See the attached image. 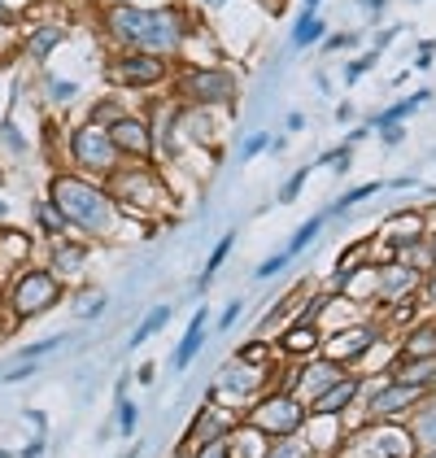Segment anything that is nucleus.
<instances>
[{"mask_svg":"<svg viewBox=\"0 0 436 458\" xmlns=\"http://www.w3.org/2000/svg\"><path fill=\"white\" fill-rule=\"evenodd\" d=\"M48 201L62 210L71 232H79L83 241H109L122 223V210L113 206L105 183L79 175V171H53L48 175Z\"/></svg>","mask_w":436,"mask_h":458,"instance_id":"nucleus-1","label":"nucleus"},{"mask_svg":"<svg viewBox=\"0 0 436 458\" xmlns=\"http://www.w3.org/2000/svg\"><path fill=\"white\" fill-rule=\"evenodd\" d=\"M109 36L118 44H131L136 53L171 57L188 39V18L175 9H136V4H113L105 13Z\"/></svg>","mask_w":436,"mask_h":458,"instance_id":"nucleus-2","label":"nucleus"},{"mask_svg":"<svg viewBox=\"0 0 436 458\" xmlns=\"http://www.w3.org/2000/svg\"><path fill=\"white\" fill-rule=\"evenodd\" d=\"M113 206L131 218H157L175 201V192L166 188L162 171H153V162H122L113 175L105 179Z\"/></svg>","mask_w":436,"mask_h":458,"instance_id":"nucleus-3","label":"nucleus"},{"mask_svg":"<svg viewBox=\"0 0 436 458\" xmlns=\"http://www.w3.org/2000/svg\"><path fill=\"white\" fill-rule=\"evenodd\" d=\"M62 293H66V284L57 280L48 267H22L0 288V310H4L9 323H27V318L48 315L62 301Z\"/></svg>","mask_w":436,"mask_h":458,"instance_id":"nucleus-4","label":"nucleus"},{"mask_svg":"<svg viewBox=\"0 0 436 458\" xmlns=\"http://www.w3.org/2000/svg\"><path fill=\"white\" fill-rule=\"evenodd\" d=\"M306 402L297 397V393H284V388H266V393H257L254 402L245 406V415L240 423H249L254 432H262L266 441H280V437H297L301 432V423H306Z\"/></svg>","mask_w":436,"mask_h":458,"instance_id":"nucleus-5","label":"nucleus"},{"mask_svg":"<svg viewBox=\"0 0 436 458\" xmlns=\"http://www.w3.org/2000/svg\"><path fill=\"white\" fill-rule=\"evenodd\" d=\"M66 162H71V171H79V175H88V179H101V183L122 166L109 131L105 127H92V123L71 127V136H66Z\"/></svg>","mask_w":436,"mask_h":458,"instance_id":"nucleus-6","label":"nucleus"},{"mask_svg":"<svg viewBox=\"0 0 436 458\" xmlns=\"http://www.w3.org/2000/svg\"><path fill=\"white\" fill-rule=\"evenodd\" d=\"M175 88H180V101L192 109H218L236 101V74L231 71H183Z\"/></svg>","mask_w":436,"mask_h":458,"instance_id":"nucleus-7","label":"nucleus"},{"mask_svg":"<svg viewBox=\"0 0 436 458\" xmlns=\"http://www.w3.org/2000/svg\"><path fill=\"white\" fill-rule=\"evenodd\" d=\"M384 332H380V323L375 318H358V323H345V327H331V332H323V358H331V362H340V367H358L363 362V353L380 341Z\"/></svg>","mask_w":436,"mask_h":458,"instance_id":"nucleus-8","label":"nucleus"},{"mask_svg":"<svg viewBox=\"0 0 436 458\" xmlns=\"http://www.w3.org/2000/svg\"><path fill=\"white\" fill-rule=\"evenodd\" d=\"M236 428H240V415H236V411H227V406H218V388L210 385L205 388V402L197 406V415H192L188 428H183V445L180 450L201 445V441H218V437H231Z\"/></svg>","mask_w":436,"mask_h":458,"instance_id":"nucleus-9","label":"nucleus"},{"mask_svg":"<svg viewBox=\"0 0 436 458\" xmlns=\"http://www.w3.org/2000/svg\"><path fill=\"white\" fill-rule=\"evenodd\" d=\"M271 376H275V367H254V362H240L236 353L218 367V380L214 388L222 393V397H236V402H254L257 393H266L271 388Z\"/></svg>","mask_w":436,"mask_h":458,"instance_id":"nucleus-10","label":"nucleus"},{"mask_svg":"<svg viewBox=\"0 0 436 458\" xmlns=\"http://www.w3.org/2000/svg\"><path fill=\"white\" fill-rule=\"evenodd\" d=\"M113 148H118V157H131V162H153V153H157V131H153V123L140 118V114H122L118 123H109L105 127Z\"/></svg>","mask_w":436,"mask_h":458,"instance_id":"nucleus-11","label":"nucleus"},{"mask_svg":"<svg viewBox=\"0 0 436 458\" xmlns=\"http://www.w3.org/2000/svg\"><path fill=\"white\" fill-rule=\"evenodd\" d=\"M109 83L118 88H153L166 79V57H153V53H127L118 62H109Z\"/></svg>","mask_w":436,"mask_h":458,"instance_id":"nucleus-12","label":"nucleus"},{"mask_svg":"<svg viewBox=\"0 0 436 458\" xmlns=\"http://www.w3.org/2000/svg\"><path fill=\"white\" fill-rule=\"evenodd\" d=\"M363 393H366V380L349 371V376H340L336 385H327L319 397H310L306 411H310V415H340V420H345V415L363 402Z\"/></svg>","mask_w":436,"mask_h":458,"instance_id":"nucleus-13","label":"nucleus"},{"mask_svg":"<svg viewBox=\"0 0 436 458\" xmlns=\"http://www.w3.org/2000/svg\"><path fill=\"white\" fill-rule=\"evenodd\" d=\"M419 284L423 276L419 271H410L406 262H384V267H375V306H393V301H410L415 293H419Z\"/></svg>","mask_w":436,"mask_h":458,"instance_id":"nucleus-14","label":"nucleus"},{"mask_svg":"<svg viewBox=\"0 0 436 458\" xmlns=\"http://www.w3.org/2000/svg\"><path fill=\"white\" fill-rule=\"evenodd\" d=\"M88 262H92V241H83V236H79V241H71V236L48 241V271L62 284L74 280V276H83Z\"/></svg>","mask_w":436,"mask_h":458,"instance_id":"nucleus-15","label":"nucleus"},{"mask_svg":"<svg viewBox=\"0 0 436 458\" xmlns=\"http://www.w3.org/2000/svg\"><path fill=\"white\" fill-rule=\"evenodd\" d=\"M275 341V353L280 358H297V362H306V358H314V353L323 350V327H314V323H284L280 327V336H271Z\"/></svg>","mask_w":436,"mask_h":458,"instance_id":"nucleus-16","label":"nucleus"},{"mask_svg":"<svg viewBox=\"0 0 436 458\" xmlns=\"http://www.w3.org/2000/svg\"><path fill=\"white\" fill-rule=\"evenodd\" d=\"M345 420L340 415H306L301 423V441L314 450V458H331L340 450V441H345Z\"/></svg>","mask_w":436,"mask_h":458,"instance_id":"nucleus-17","label":"nucleus"},{"mask_svg":"<svg viewBox=\"0 0 436 458\" xmlns=\"http://www.w3.org/2000/svg\"><path fill=\"white\" fill-rule=\"evenodd\" d=\"M340 376H349V367H340V362H331V358H323V353H314V358H306L301 362V371H297V397L301 402H310V397H319L327 385H336Z\"/></svg>","mask_w":436,"mask_h":458,"instance_id":"nucleus-18","label":"nucleus"},{"mask_svg":"<svg viewBox=\"0 0 436 458\" xmlns=\"http://www.w3.org/2000/svg\"><path fill=\"white\" fill-rule=\"evenodd\" d=\"M423 232H428V227H423V210H398V214L384 218V227H380V245L398 258V249L423 241Z\"/></svg>","mask_w":436,"mask_h":458,"instance_id":"nucleus-19","label":"nucleus"},{"mask_svg":"<svg viewBox=\"0 0 436 458\" xmlns=\"http://www.w3.org/2000/svg\"><path fill=\"white\" fill-rule=\"evenodd\" d=\"M205 332H210V306L201 301L197 315H192V323H188V332L180 336L175 353H171V367H175V371H188V367H192V358H197L201 345H205Z\"/></svg>","mask_w":436,"mask_h":458,"instance_id":"nucleus-20","label":"nucleus"},{"mask_svg":"<svg viewBox=\"0 0 436 458\" xmlns=\"http://www.w3.org/2000/svg\"><path fill=\"white\" fill-rule=\"evenodd\" d=\"M398 358H436V318H419L398 332Z\"/></svg>","mask_w":436,"mask_h":458,"instance_id":"nucleus-21","label":"nucleus"},{"mask_svg":"<svg viewBox=\"0 0 436 458\" xmlns=\"http://www.w3.org/2000/svg\"><path fill=\"white\" fill-rule=\"evenodd\" d=\"M389 380L432 393L436 388V358H398V362L389 367Z\"/></svg>","mask_w":436,"mask_h":458,"instance_id":"nucleus-22","label":"nucleus"},{"mask_svg":"<svg viewBox=\"0 0 436 458\" xmlns=\"http://www.w3.org/2000/svg\"><path fill=\"white\" fill-rule=\"evenodd\" d=\"M406 428H410V437H415L419 454H423V450H436V397H423V402L410 411Z\"/></svg>","mask_w":436,"mask_h":458,"instance_id":"nucleus-23","label":"nucleus"},{"mask_svg":"<svg viewBox=\"0 0 436 458\" xmlns=\"http://www.w3.org/2000/svg\"><path fill=\"white\" fill-rule=\"evenodd\" d=\"M31 218H36V232H44V241L71 236V223L62 218V210H57L48 197H36V201H31Z\"/></svg>","mask_w":436,"mask_h":458,"instance_id":"nucleus-24","label":"nucleus"},{"mask_svg":"<svg viewBox=\"0 0 436 458\" xmlns=\"http://www.w3.org/2000/svg\"><path fill=\"white\" fill-rule=\"evenodd\" d=\"M171 315H175V306H171V301H157V306H153V310H148V315L136 323V332L127 336V350H140L145 341H153V336H157V332L171 323Z\"/></svg>","mask_w":436,"mask_h":458,"instance_id":"nucleus-25","label":"nucleus"},{"mask_svg":"<svg viewBox=\"0 0 436 458\" xmlns=\"http://www.w3.org/2000/svg\"><path fill=\"white\" fill-rule=\"evenodd\" d=\"M27 258H31V236L0 223V267H27Z\"/></svg>","mask_w":436,"mask_h":458,"instance_id":"nucleus-26","label":"nucleus"},{"mask_svg":"<svg viewBox=\"0 0 436 458\" xmlns=\"http://www.w3.org/2000/svg\"><path fill=\"white\" fill-rule=\"evenodd\" d=\"M240 362H254V367H275L280 362V353H275V341L271 336H254V341H245L240 350H236Z\"/></svg>","mask_w":436,"mask_h":458,"instance_id":"nucleus-27","label":"nucleus"},{"mask_svg":"<svg viewBox=\"0 0 436 458\" xmlns=\"http://www.w3.org/2000/svg\"><path fill=\"white\" fill-rule=\"evenodd\" d=\"M323 223H327V214H314V218H306V223L297 227V236H292L289 245H284V253H289V262H292V258H301L306 249H310V245H314V241H319V232H323Z\"/></svg>","mask_w":436,"mask_h":458,"instance_id":"nucleus-28","label":"nucleus"},{"mask_svg":"<svg viewBox=\"0 0 436 458\" xmlns=\"http://www.w3.org/2000/svg\"><path fill=\"white\" fill-rule=\"evenodd\" d=\"M236 249V232H222V241H218L214 249H210V258H205V271H201V280H197V288H210L214 284V276L222 271V262H227V253Z\"/></svg>","mask_w":436,"mask_h":458,"instance_id":"nucleus-29","label":"nucleus"},{"mask_svg":"<svg viewBox=\"0 0 436 458\" xmlns=\"http://www.w3.org/2000/svg\"><path fill=\"white\" fill-rule=\"evenodd\" d=\"M262 458H314V450L301 441V432L297 437H280V441H266V454Z\"/></svg>","mask_w":436,"mask_h":458,"instance_id":"nucleus-30","label":"nucleus"},{"mask_svg":"<svg viewBox=\"0 0 436 458\" xmlns=\"http://www.w3.org/2000/svg\"><path fill=\"white\" fill-rule=\"evenodd\" d=\"M57 44H62V27H39L36 36L27 39V57H31V62H44Z\"/></svg>","mask_w":436,"mask_h":458,"instance_id":"nucleus-31","label":"nucleus"},{"mask_svg":"<svg viewBox=\"0 0 436 458\" xmlns=\"http://www.w3.org/2000/svg\"><path fill=\"white\" fill-rule=\"evenodd\" d=\"M122 114H127V109H122L118 97H101L96 106L88 109V118H83V123H92V127H109V123H118Z\"/></svg>","mask_w":436,"mask_h":458,"instance_id":"nucleus-32","label":"nucleus"},{"mask_svg":"<svg viewBox=\"0 0 436 458\" xmlns=\"http://www.w3.org/2000/svg\"><path fill=\"white\" fill-rule=\"evenodd\" d=\"M319 36H323V18L319 13H301V22L292 31V48H310Z\"/></svg>","mask_w":436,"mask_h":458,"instance_id":"nucleus-33","label":"nucleus"},{"mask_svg":"<svg viewBox=\"0 0 436 458\" xmlns=\"http://www.w3.org/2000/svg\"><path fill=\"white\" fill-rule=\"evenodd\" d=\"M310 171H314V162H306L301 171H292V175L284 179V188H280V201H284V206H292V201L301 197V188H306V179H310Z\"/></svg>","mask_w":436,"mask_h":458,"instance_id":"nucleus-34","label":"nucleus"},{"mask_svg":"<svg viewBox=\"0 0 436 458\" xmlns=\"http://www.w3.org/2000/svg\"><path fill=\"white\" fill-rule=\"evenodd\" d=\"M0 144H4L13 157H27V148H31V144H27V136L18 131V123H0Z\"/></svg>","mask_w":436,"mask_h":458,"instance_id":"nucleus-35","label":"nucleus"},{"mask_svg":"<svg viewBox=\"0 0 436 458\" xmlns=\"http://www.w3.org/2000/svg\"><path fill=\"white\" fill-rule=\"evenodd\" d=\"M113 423H118V432H122V437H131V432H136V423H140V411H136V402L118 397V415H113Z\"/></svg>","mask_w":436,"mask_h":458,"instance_id":"nucleus-36","label":"nucleus"},{"mask_svg":"<svg viewBox=\"0 0 436 458\" xmlns=\"http://www.w3.org/2000/svg\"><path fill=\"white\" fill-rule=\"evenodd\" d=\"M192 458H231V437H218V441H201L188 450Z\"/></svg>","mask_w":436,"mask_h":458,"instance_id":"nucleus-37","label":"nucleus"},{"mask_svg":"<svg viewBox=\"0 0 436 458\" xmlns=\"http://www.w3.org/2000/svg\"><path fill=\"white\" fill-rule=\"evenodd\" d=\"M74 97H79V88H74L71 79H48V101L53 106H71Z\"/></svg>","mask_w":436,"mask_h":458,"instance_id":"nucleus-38","label":"nucleus"},{"mask_svg":"<svg viewBox=\"0 0 436 458\" xmlns=\"http://www.w3.org/2000/svg\"><path fill=\"white\" fill-rule=\"evenodd\" d=\"M262 148H271V136H266V131H254V136H245L240 153H236V162H254Z\"/></svg>","mask_w":436,"mask_h":458,"instance_id":"nucleus-39","label":"nucleus"},{"mask_svg":"<svg viewBox=\"0 0 436 458\" xmlns=\"http://www.w3.org/2000/svg\"><path fill=\"white\" fill-rule=\"evenodd\" d=\"M240 315H245V301H240V297H236V301H227V306H222V315L214 318V332H218V336H222V332H231Z\"/></svg>","mask_w":436,"mask_h":458,"instance_id":"nucleus-40","label":"nucleus"},{"mask_svg":"<svg viewBox=\"0 0 436 458\" xmlns=\"http://www.w3.org/2000/svg\"><path fill=\"white\" fill-rule=\"evenodd\" d=\"M62 345H66V336H48V341H36V345H27V350H22V358H44V353L62 350Z\"/></svg>","mask_w":436,"mask_h":458,"instance_id":"nucleus-41","label":"nucleus"},{"mask_svg":"<svg viewBox=\"0 0 436 458\" xmlns=\"http://www.w3.org/2000/svg\"><path fill=\"white\" fill-rule=\"evenodd\" d=\"M105 306H109L105 293H92V297H88V306H79V318H101L105 315Z\"/></svg>","mask_w":436,"mask_h":458,"instance_id":"nucleus-42","label":"nucleus"},{"mask_svg":"<svg viewBox=\"0 0 436 458\" xmlns=\"http://www.w3.org/2000/svg\"><path fill=\"white\" fill-rule=\"evenodd\" d=\"M36 371H39L36 362H18L13 371H4V385H22V380H31Z\"/></svg>","mask_w":436,"mask_h":458,"instance_id":"nucleus-43","label":"nucleus"},{"mask_svg":"<svg viewBox=\"0 0 436 458\" xmlns=\"http://www.w3.org/2000/svg\"><path fill=\"white\" fill-rule=\"evenodd\" d=\"M371 66H375V53H366V57H358V62H349V71H345V79L354 83V79H363V74L371 71Z\"/></svg>","mask_w":436,"mask_h":458,"instance_id":"nucleus-44","label":"nucleus"},{"mask_svg":"<svg viewBox=\"0 0 436 458\" xmlns=\"http://www.w3.org/2000/svg\"><path fill=\"white\" fill-rule=\"evenodd\" d=\"M27 4H31V0H0V18H4V22H13V13H22Z\"/></svg>","mask_w":436,"mask_h":458,"instance_id":"nucleus-45","label":"nucleus"},{"mask_svg":"<svg viewBox=\"0 0 436 458\" xmlns=\"http://www.w3.org/2000/svg\"><path fill=\"white\" fill-rule=\"evenodd\" d=\"M136 380H140V385H153V380H157V367H153V362H140V367H136Z\"/></svg>","mask_w":436,"mask_h":458,"instance_id":"nucleus-46","label":"nucleus"},{"mask_svg":"<svg viewBox=\"0 0 436 458\" xmlns=\"http://www.w3.org/2000/svg\"><path fill=\"white\" fill-rule=\"evenodd\" d=\"M284 127H289V131H301V127H306V114H297V109H292L289 118H284Z\"/></svg>","mask_w":436,"mask_h":458,"instance_id":"nucleus-47","label":"nucleus"},{"mask_svg":"<svg viewBox=\"0 0 436 458\" xmlns=\"http://www.w3.org/2000/svg\"><path fill=\"white\" fill-rule=\"evenodd\" d=\"M22 454H27V458H39V454H44V441H31V445H27Z\"/></svg>","mask_w":436,"mask_h":458,"instance_id":"nucleus-48","label":"nucleus"},{"mask_svg":"<svg viewBox=\"0 0 436 458\" xmlns=\"http://www.w3.org/2000/svg\"><path fill=\"white\" fill-rule=\"evenodd\" d=\"M358 4H363L366 13H380V9H384V0H358Z\"/></svg>","mask_w":436,"mask_h":458,"instance_id":"nucleus-49","label":"nucleus"},{"mask_svg":"<svg viewBox=\"0 0 436 458\" xmlns=\"http://www.w3.org/2000/svg\"><path fill=\"white\" fill-rule=\"evenodd\" d=\"M4 218H9V201L0 197V223H4Z\"/></svg>","mask_w":436,"mask_h":458,"instance_id":"nucleus-50","label":"nucleus"},{"mask_svg":"<svg viewBox=\"0 0 436 458\" xmlns=\"http://www.w3.org/2000/svg\"><path fill=\"white\" fill-rule=\"evenodd\" d=\"M319 9V0H306V13H314Z\"/></svg>","mask_w":436,"mask_h":458,"instance_id":"nucleus-51","label":"nucleus"},{"mask_svg":"<svg viewBox=\"0 0 436 458\" xmlns=\"http://www.w3.org/2000/svg\"><path fill=\"white\" fill-rule=\"evenodd\" d=\"M171 458H192V454H188V450H175V454H171Z\"/></svg>","mask_w":436,"mask_h":458,"instance_id":"nucleus-52","label":"nucleus"},{"mask_svg":"<svg viewBox=\"0 0 436 458\" xmlns=\"http://www.w3.org/2000/svg\"><path fill=\"white\" fill-rule=\"evenodd\" d=\"M201 4H227V0H201Z\"/></svg>","mask_w":436,"mask_h":458,"instance_id":"nucleus-53","label":"nucleus"},{"mask_svg":"<svg viewBox=\"0 0 436 458\" xmlns=\"http://www.w3.org/2000/svg\"><path fill=\"white\" fill-rule=\"evenodd\" d=\"M0 53H4V31H0Z\"/></svg>","mask_w":436,"mask_h":458,"instance_id":"nucleus-54","label":"nucleus"}]
</instances>
